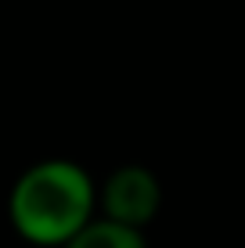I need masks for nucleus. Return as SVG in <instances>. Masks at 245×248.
I'll return each instance as SVG.
<instances>
[{"label": "nucleus", "instance_id": "2", "mask_svg": "<svg viewBox=\"0 0 245 248\" xmlns=\"http://www.w3.org/2000/svg\"><path fill=\"white\" fill-rule=\"evenodd\" d=\"M163 180L141 162H123L98 180V212L148 230L163 212Z\"/></svg>", "mask_w": 245, "mask_h": 248}, {"label": "nucleus", "instance_id": "1", "mask_svg": "<svg viewBox=\"0 0 245 248\" xmlns=\"http://www.w3.org/2000/svg\"><path fill=\"white\" fill-rule=\"evenodd\" d=\"M4 209L18 241L62 248L90 216H98V180L83 162L50 155L15 176Z\"/></svg>", "mask_w": 245, "mask_h": 248}, {"label": "nucleus", "instance_id": "3", "mask_svg": "<svg viewBox=\"0 0 245 248\" xmlns=\"http://www.w3.org/2000/svg\"><path fill=\"white\" fill-rule=\"evenodd\" d=\"M62 248H148V230L119 223L108 216H90Z\"/></svg>", "mask_w": 245, "mask_h": 248}]
</instances>
